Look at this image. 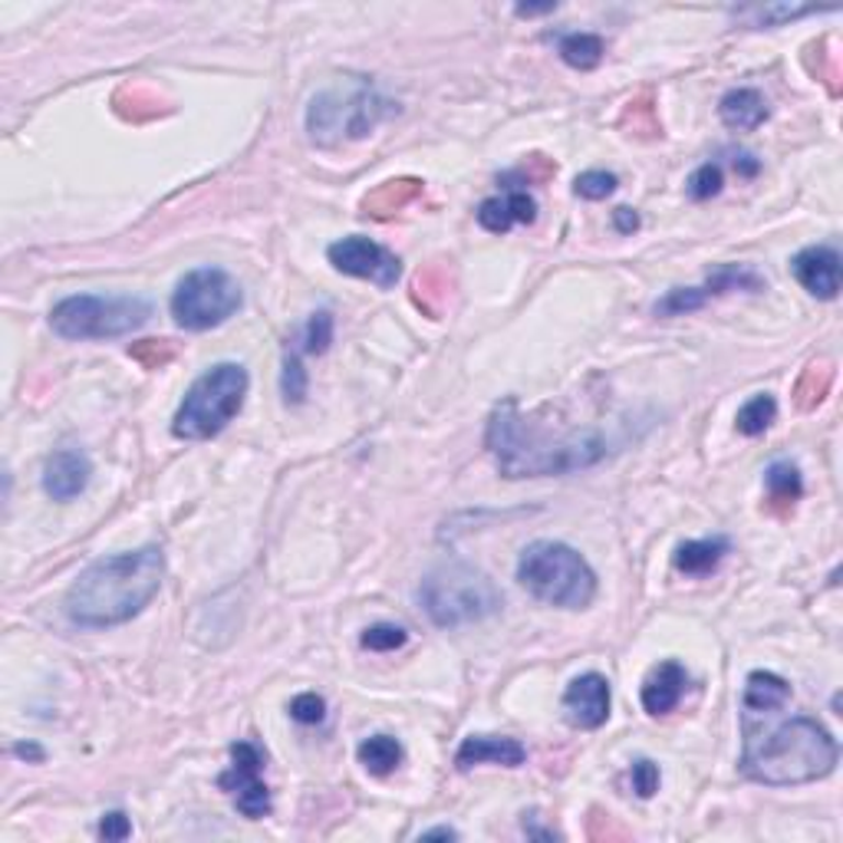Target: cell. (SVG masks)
<instances>
[{"instance_id": "35", "label": "cell", "mask_w": 843, "mask_h": 843, "mask_svg": "<svg viewBox=\"0 0 843 843\" xmlns=\"http://www.w3.org/2000/svg\"><path fill=\"white\" fill-rule=\"evenodd\" d=\"M129 356L136 362H142L146 369H162L165 362L175 359V346L169 339H142V343L129 346Z\"/></svg>"}, {"instance_id": "36", "label": "cell", "mask_w": 843, "mask_h": 843, "mask_svg": "<svg viewBox=\"0 0 843 843\" xmlns=\"http://www.w3.org/2000/svg\"><path fill=\"white\" fill-rule=\"evenodd\" d=\"M290 718L300 725H320L326 718V702L316 692H303L290 702Z\"/></svg>"}, {"instance_id": "33", "label": "cell", "mask_w": 843, "mask_h": 843, "mask_svg": "<svg viewBox=\"0 0 843 843\" xmlns=\"http://www.w3.org/2000/svg\"><path fill=\"white\" fill-rule=\"evenodd\" d=\"M616 185H620V178H616L613 172H600V169H593V172L577 175L574 192H577L580 198H587V201H603V198H610V195L616 192Z\"/></svg>"}, {"instance_id": "18", "label": "cell", "mask_w": 843, "mask_h": 843, "mask_svg": "<svg viewBox=\"0 0 843 843\" xmlns=\"http://www.w3.org/2000/svg\"><path fill=\"white\" fill-rule=\"evenodd\" d=\"M718 116L735 132H754L767 119V103L758 90H731L721 96Z\"/></svg>"}, {"instance_id": "13", "label": "cell", "mask_w": 843, "mask_h": 843, "mask_svg": "<svg viewBox=\"0 0 843 843\" xmlns=\"http://www.w3.org/2000/svg\"><path fill=\"white\" fill-rule=\"evenodd\" d=\"M790 274L797 277V284L807 293H813L820 300H836V293H840V254L830 244L804 247L790 261Z\"/></svg>"}, {"instance_id": "27", "label": "cell", "mask_w": 843, "mask_h": 843, "mask_svg": "<svg viewBox=\"0 0 843 843\" xmlns=\"http://www.w3.org/2000/svg\"><path fill=\"white\" fill-rule=\"evenodd\" d=\"M300 353H307V356H323L326 349H330V343H333V313L330 310H316L310 320H307V326H303V333H300Z\"/></svg>"}, {"instance_id": "7", "label": "cell", "mask_w": 843, "mask_h": 843, "mask_svg": "<svg viewBox=\"0 0 843 843\" xmlns=\"http://www.w3.org/2000/svg\"><path fill=\"white\" fill-rule=\"evenodd\" d=\"M152 320V303L129 293H77L50 310V326L63 339H116Z\"/></svg>"}, {"instance_id": "42", "label": "cell", "mask_w": 843, "mask_h": 843, "mask_svg": "<svg viewBox=\"0 0 843 843\" xmlns=\"http://www.w3.org/2000/svg\"><path fill=\"white\" fill-rule=\"evenodd\" d=\"M735 172L744 175V178H754V175L761 172V162H758L754 155H738V159H735Z\"/></svg>"}, {"instance_id": "44", "label": "cell", "mask_w": 843, "mask_h": 843, "mask_svg": "<svg viewBox=\"0 0 843 843\" xmlns=\"http://www.w3.org/2000/svg\"><path fill=\"white\" fill-rule=\"evenodd\" d=\"M432 836H442V840H459V830H452V827H432V830H426V833H422V840H432Z\"/></svg>"}, {"instance_id": "25", "label": "cell", "mask_w": 843, "mask_h": 843, "mask_svg": "<svg viewBox=\"0 0 843 843\" xmlns=\"http://www.w3.org/2000/svg\"><path fill=\"white\" fill-rule=\"evenodd\" d=\"M557 54H561V60H564L567 67L587 73V70H597V67L603 63L607 44H603V37H597V34H567V37H561Z\"/></svg>"}, {"instance_id": "39", "label": "cell", "mask_w": 843, "mask_h": 843, "mask_svg": "<svg viewBox=\"0 0 843 843\" xmlns=\"http://www.w3.org/2000/svg\"><path fill=\"white\" fill-rule=\"evenodd\" d=\"M626 116H636V119H633V132H636V136H659V123H656V116H653L649 100H633V103L626 106Z\"/></svg>"}, {"instance_id": "10", "label": "cell", "mask_w": 843, "mask_h": 843, "mask_svg": "<svg viewBox=\"0 0 843 843\" xmlns=\"http://www.w3.org/2000/svg\"><path fill=\"white\" fill-rule=\"evenodd\" d=\"M261 771H264V751L254 741H234L231 744V767L218 777V787L234 797V807L247 820H261L274 807Z\"/></svg>"}, {"instance_id": "5", "label": "cell", "mask_w": 843, "mask_h": 843, "mask_svg": "<svg viewBox=\"0 0 843 843\" xmlns=\"http://www.w3.org/2000/svg\"><path fill=\"white\" fill-rule=\"evenodd\" d=\"M247 385L251 376L241 362L211 366L205 376L195 379V385L182 399L172 418V436L182 442H208L221 436L231 426V418L241 412Z\"/></svg>"}, {"instance_id": "6", "label": "cell", "mask_w": 843, "mask_h": 843, "mask_svg": "<svg viewBox=\"0 0 843 843\" xmlns=\"http://www.w3.org/2000/svg\"><path fill=\"white\" fill-rule=\"evenodd\" d=\"M418 600L426 607L429 620L446 630L482 623L505 607V597L495 587V580L469 564H446L429 570L418 587Z\"/></svg>"}, {"instance_id": "16", "label": "cell", "mask_w": 843, "mask_h": 843, "mask_svg": "<svg viewBox=\"0 0 843 843\" xmlns=\"http://www.w3.org/2000/svg\"><path fill=\"white\" fill-rule=\"evenodd\" d=\"M685 685H689L685 666L675 662V659H662V662L646 675L643 692H639L646 715H656V718H659V715H669V712L682 702Z\"/></svg>"}, {"instance_id": "40", "label": "cell", "mask_w": 843, "mask_h": 843, "mask_svg": "<svg viewBox=\"0 0 843 843\" xmlns=\"http://www.w3.org/2000/svg\"><path fill=\"white\" fill-rule=\"evenodd\" d=\"M100 836L103 840H126V836H132V820L123 813V810H109V813H103V820H100Z\"/></svg>"}, {"instance_id": "15", "label": "cell", "mask_w": 843, "mask_h": 843, "mask_svg": "<svg viewBox=\"0 0 843 843\" xmlns=\"http://www.w3.org/2000/svg\"><path fill=\"white\" fill-rule=\"evenodd\" d=\"M528 761V748L518 738L508 735H469L455 754L459 771H472L478 764H501V767H521Z\"/></svg>"}, {"instance_id": "31", "label": "cell", "mask_w": 843, "mask_h": 843, "mask_svg": "<svg viewBox=\"0 0 843 843\" xmlns=\"http://www.w3.org/2000/svg\"><path fill=\"white\" fill-rule=\"evenodd\" d=\"M554 172H557V165H554L547 155H531L524 165H518L515 172L501 175V185H505V188H518V185H541V182L554 178Z\"/></svg>"}, {"instance_id": "3", "label": "cell", "mask_w": 843, "mask_h": 843, "mask_svg": "<svg viewBox=\"0 0 843 843\" xmlns=\"http://www.w3.org/2000/svg\"><path fill=\"white\" fill-rule=\"evenodd\" d=\"M840 761V744L836 738L807 715H797L764 738H744L741 751V774L754 784L764 787H794V784H810L827 774H833Z\"/></svg>"}, {"instance_id": "37", "label": "cell", "mask_w": 843, "mask_h": 843, "mask_svg": "<svg viewBox=\"0 0 843 843\" xmlns=\"http://www.w3.org/2000/svg\"><path fill=\"white\" fill-rule=\"evenodd\" d=\"M630 781H633V790H636L643 800H649V797L659 790V781H662L659 764L649 761V758H639V761L633 764V771H630Z\"/></svg>"}, {"instance_id": "9", "label": "cell", "mask_w": 843, "mask_h": 843, "mask_svg": "<svg viewBox=\"0 0 843 843\" xmlns=\"http://www.w3.org/2000/svg\"><path fill=\"white\" fill-rule=\"evenodd\" d=\"M244 303L241 284L224 267H195L188 270L172 293V316L178 326L205 333L228 323Z\"/></svg>"}, {"instance_id": "22", "label": "cell", "mask_w": 843, "mask_h": 843, "mask_svg": "<svg viewBox=\"0 0 843 843\" xmlns=\"http://www.w3.org/2000/svg\"><path fill=\"white\" fill-rule=\"evenodd\" d=\"M764 495H767V508L771 511H790L800 495H804V482H800V469L790 462H774L764 472Z\"/></svg>"}, {"instance_id": "4", "label": "cell", "mask_w": 843, "mask_h": 843, "mask_svg": "<svg viewBox=\"0 0 843 843\" xmlns=\"http://www.w3.org/2000/svg\"><path fill=\"white\" fill-rule=\"evenodd\" d=\"M518 580L531 597L561 610H587L597 597L593 567L561 541L528 544L518 561Z\"/></svg>"}, {"instance_id": "34", "label": "cell", "mask_w": 843, "mask_h": 843, "mask_svg": "<svg viewBox=\"0 0 843 843\" xmlns=\"http://www.w3.org/2000/svg\"><path fill=\"white\" fill-rule=\"evenodd\" d=\"M721 185H725L721 165L705 162V165H698V169L692 172V178H689V195H692L695 201H708V198H715V195L721 192Z\"/></svg>"}, {"instance_id": "23", "label": "cell", "mask_w": 843, "mask_h": 843, "mask_svg": "<svg viewBox=\"0 0 843 843\" xmlns=\"http://www.w3.org/2000/svg\"><path fill=\"white\" fill-rule=\"evenodd\" d=\"M415 303L426 310L429 316H439L442 307L449 303V293H452V280H449V267L446 264H432L426 270H418L415 284Z\"/></svg>"}, {"instance_id": "14", "label": "cell", "mask_w": 843, "mask_h": 843, "mask_svg": "<svg viewBox=\"0 0 843 843\" xmlns=\"http://www.w3.org/2000/svg\"><path fill=\"white\" fill-rule=\"evenodd\" d=\"M90 478H93V462L80 449H60L44 465V492L54 501L80 498L90 488Z\"/></svg>"}, {"instance_id": "41", "label": "cell", "mask_w": 843, "mask_h": 843, "mask_svg": "<svg viewBox=\"0 0 843 843\" xmlns=\"http://www.w3.org/2000/svg\"><path fill=\"white\" fill-rule=\"evenodd\" d=\"M613 228H616L620 234H633V231L639 228V215H636L633 208H616V211H613Z\"/></svg>"}, {"instance_id": "2", "label": "cell", "mask_w": 843, "mask_h": 843, "mask_svg": "<svg viewBox=\"0 0 843 843\" xmlns=\"http://www.w3.org/2000/svg\"><path fill=\"white\" fill-rule=\"evenodd\" d=\"M165 554L155 544L90 564L67 590L63 613L73 626L109 630L136 620L162 590Z\"/></svg>"}, {"instance_id": "32", "label": "cell", "mask_w": 843, "mask_h": 843, "mask_svg": "<svg viewBox=\"0 0 843 843\" xmlns=\"http://www.w3.org/2000/svg\"><path fill=\"white\" fill-rule=\"evenodd\" d=\"M359 643H362V649H372V653H395L408 643V633L395 623H376V626L362 630Z\"/></svg>"}, {"instance_id": "11", "label": "cell", "mask_w": 843, "mask_h": 843, "mask_svg": "<svg viewBox=\"0 0 843 843\" xmlns=\"http://www.w3.org/2000/svg\"><path fill=\"white\" fill-rule=\"evenodd\" d=\"M326 257H330V264L339 274L369 280V284H376L382 290L395 287V280L402 274V261L389 247H382V244H376V241H369L362 234H349V238L330 244Z\"/></svg>"}, {"instance_id": "29", "label": "cell", "mask_w": 843, "mask_h": 843, "mask_svg": "<svg viewBox=\"0 0 843 843\" xmlns=\"http://www.w3.org/2000/svg\"><path fill=\"white\" fill-rule=\"evenodd\" d=\"M705 303H708V297H705L702 287H675L662 300H656L653 310H656V316H682V313H692Z\"/></svg>"}, {"instance_id": "19", "label": "cell", "mask_w": 843, "mask_h": 843, "mask_svg": "<svg viewBox=\"0 0 843 843\" xmlns=\"http://www.w3.org/2000/svg\"><path fill=\"white\" fill-rule=\"evenodd\" d=\"M728 551H731V541H728V538L685 541V544L675 547L672 564H675V570L685 574V577H705V574H712V570L725 561Z\"/></svg>"}, {"instance_id": "26", "label": "cell", "mask_w": 843, "mask_h": 843, "mask_svg": "<svg viewBox=\"0 0 843 843\" xmlns=\"http://www.w3.org/2000/svg\"><path fill=\"white\" fill-rule=\"evenodd\" d=\"M774 418H777V399H774L771 392H758V395H751V399L738 408L735 429H738L741 436L754 439V436H764V432L774 426Z\"/></svg>"}, {"instance_id": "20", "label": "cell", "mask_w": 843, "mask_h": 843, "mask_svg": "<svg viewBox=\"0 0 843 843\" xmlns=\"http://www.w3.org/2000/svg\"><path fill=\"white\" fill-rule=\"evenodd\" d=\"M418 195H422V182L418 178H389V182H382L379 188H372L362 198V211L369 218L385 221V218L399 215L405 205H412Z\"/></svg>"}, {"instance_id": "30", "label": "cell", "mask_w": 843, "mask_h": 843, "mask_svg": "<svg viewBox=\"0 0 843 843\" xmlns=\"http://www.w3.org/2000/svg\"><path fill=\"white\" fill-rule=\"evenodd\" d=\"M280 392H284V402H287V405H300V402L307 399V369H303L297 349H287V356H284Z\"/></svg>"}, {"instance_id": "17", "label": "cell", "mask_w": 843, "mask_h": 843, "mask_svg": "<svg viewBox=\"0 0 843 843\" xmlns=\"http://www.w3.org/2000/svg\"><path fill=\"white\" fill-rule=\"evenodd\" d=\"M534 218L538 201L524 188H508L505 195H495L478 208V224L492 234H505L511 231V224H534Z\"/></svg>"}, {"instance_id": "28", "label": "cell", "mask_w": 843, "mask_h": 843, "mask_svg": "<svg viewBox=\"0 0 843 843\" xmlns=\"http://www.w3.org/2000/svg\"><path fill=\"white\" fill-rule=\"evenodd\" d=\"M830 379H833V372L827 369V366H807L804 369V376H800V382H797V389H794V399H797V405L807 412V408H817V402L827 395V389H830Z\"/></svg>"}, {"instance_id": "38", "label": "cell", "mask_w": 843, "mask_h": 843, "mask_svg": "<svg viewBox=\"0 0 843 843\" xmlns=\"http://www.w3.org/2000/svg\"><path fill=\"white\" fill-rule=\"evenodd\" d=\"M817 8H754V11H741L738 18H751L754 27H771V24H781V21H794V18H804V14H813Z\"/></svg>"}, {"instance_id": "43", "label": "cell", "mask_w": 843, "mask_h": 843, "mask_svg": "<svg viewBox=\"0 0 843 843\" xmlns=\"http://www.w3.org/2000/svg\"><path fill=\"white\" fill-rule=\"evenodd\" d=\"M14 754H18V758H27V761H37V764L44 761V748L34 744V741H18V744H14Z\"/></svg>"}, {"instance_id": "1", "label": "cell", "mask_w": 843, "mask_h": 843, "mask_svg": "<svg viewBox=\"0 0 843 843\" xmlns=\"http://www.w3.org/2000/svg\"><path fill=\"white\" fill-rule=\"evenodd\" d=\"M485 446L505 478L570 475L610 455V442L597 429H554V422L521 412L518 399L495 405L488 415Z\"/></svg>"}, {"instance_id": "21", "label": "cell", "mask_w": 843, "mask_h": 843, "mask_svg": "<svg viewBox=\"0 0 843 843\" xmlns=\"http://www.w3.org/2000/svg\"><path fill=\"white\" fill-rule=\"evenodd\" d=\"M787 698H790V682L781 679L777 672L758 669V672H751V675L744 679V695H741V702H744L748 712H764V715H767V712L781 708Z\"/></svg>"}, {"instance_id": "45", "label": "cell", "mask_w": 843, "mask_h": 843, "mask_svg": "<svg viewBox=\"0 0 843 843\" xmlns=\"http://www.w3.org/2000/svg\"><path fill=\"white\" fill-rule=\"evenodd\" d=\"M554 8H557V4H544V8H518L515 14H518V18H538V14H551Z\"/></svg>"}, {"instance_id": "12", "label": "cell", "mask_w": 843, "mask_h": 843, "mask_svg": "<svg viewBox=\"0 0 843 843\" xmlns=\"http://www.w3.org/2000/svg\"><path fill=\"white\" fill-rule=\"evenodd\" d=\"M564 718L584 731L600 728L610 718V682L600 672L577 675L564 692Z\"/></svg>"}, {"instance_id": "8", "label": "cell", "mask_w": 843, "mask_h": 843, "mask_svg": "<svg viewBox=\"0 0 843 843\" xmlns=\"http://www.w3.org/2000/svg\"><path fill=\"white\" fill-rule=\"evenodd\" d=\"M392 113V103L382 100L372 86L356 83L349 90H326L313 96L307 109V132L313 146L336 149L343 142H359Z\"/></svg>"}, {"instance_id": "24", "label": "cell", "mask_w": 843, "mask_h": 843, "mask_svg": "<svg viewBox=\"0 0 843 843\" xmlns=\"http://www.w3.org/2000/svg\"><path fill=\"white\" fill-rule=\"evenodd\" d=\"M356 758H359V764H362L369 774L385 777V774H392V771L402 764L405 751H402V744H399L392 735H372V738H366V741L356 748Z\"/></svg>"}]
</instances>
